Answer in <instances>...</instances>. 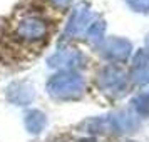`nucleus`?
Returning <instances> with one entry per match:
<instances>
[{"instance_id":"f257e3e1","label":"nucleus","mask_w":149,"mask_h":142,"mask_svg":"<svg viewBox=\"0 0 149 142\" xmlns=\"http://www.w3.org/2000/svg\"><path fill=\"white\" fill-rule=\"evenodd\" d=\"M86 89V82L81 74L74 70H65L52 75L47 80V92L54 99H77L81 97Z\"/></svg>"},{"instance_id":"f03ea898","label":"nucleus","mask_w":149,"mask_h":142,"mask_svg":"<svg viewBox=\"0 0 149 142\" xmlns=\"http://www.w3.org/2000/svg\"><path fill=\"white\" fill-rule=\"evenodd\" d=\"M14 32L17 39L24 42H37L44 39L49 32L47 22L37 15H25L15 22Z\"/></svg>"},{"instance_id":"7ed1b4c3","label":"nucleus","mask_w":149,"mask_h":142,"mask_svg":"<svg viewBox=\"0 0 149 142\" xmlns=\"http://www.w3.org/2000/svg\"><path fill=\"white\" fill-rule=\"evenodd\" d=\"M97 85L107 94H121L127 85V75L117 65H107L97 75Z\"/></svg>"},{"instance_id":"20e7f679","label":"nucleus","mask_w":149,"mask_h":142,"mask_svg":"<svg viewBox=\"0 0 149 142\" xmlns=\"http://www.w3.org/2000/svg\"><path fill=\"white\" fill-rule=\"evenodd\" d=\"M49 67L52 69H59L61 72H65V70H74V69L81 67L84 64V55L77 50V48H61L57 50L54 55L49 57Z\"/></svg>"},{"instance_id":"39448f33","label":"nucleus","mask_w":149,"mask_h":142,"mask_svg":"<svg viewBox=\"0 0 149 142\" xmlns=\"http://www.w3.org/2000/svg\"><path fill=\"white\" fill-rule=\"evenodd\" d=\"M92 22V12L87 3H79L72 10L69 17L67 27H65V37H79L82 35Z\"/></svg>"},{"instance_id":"423d86ee","label":"nucleus","mask_w":149,"mask_h":142,"mask_svg":"<svg viewBox=\"0 0 149 142\" xmlns=\"http://www.w3.org/2000/svg\"><path fill=\"white\" fill-rule=\"evenodd\" d=\"M132 50L131 42L121 37H111L107 40H104L101 44V54L102 57H106L107 60L112 62H124L129 59Z\"/></svg>"},{"instance_id":"0eeeda50","label":"nucleus","mask_w":149,"mask_h":142,"mask_svg":"<svg viewBox=\"0 0 149 142\" xmlns=\"http://www.w3.org/2000/svg\"><path fill=\"white\" fill-rule=\"evenodd\" d=\"M131 80L137 84V85H146L149 84V52L148 50H137L132 59V65H131Z\"/></svg>"},{"instance_id":"6e6552de","label":"nucleus","mask_w":149,"mask_h":142,"mask_svg":"<svg viewBox=\"0 0 149 142\" xmlns=\"http://www.w3.org/2000/svg\"><path fill=\"white\" fill-rule=\"evenodd\" d=\"M35 90L30 84L25 82H14L10 87L7 89V99L15 105H29L34 100Z\"/></svg>"},{"instance_id":"1a4fd4ad","label":"nucleus","mask_w":149,"mask_h":142,"mask_svg":"<svg viewBox=\"0 0 149 142\" xmlns=\"http://www.w3.org/2000/svg\"><path fill=\"white\" fill-rule=\"evenodd\" d=\"M109 119H111V127L116 132H134L139 127V119L131 110L116 112V114L109 115Z\"/></svg>"},{"instance_id":"9d476101","label":"nucleus","mask_w":149,"mask_h":142,"mask_svg":"<svg viewBox=\"0 0 149 142\" xmlns=\"http://www.w3.org/2000/svg\"><path fill=\"white\" fill-rule=\"evenodd\" d=\"M24 124H25V129H27L29 134L37 135L47 125V115L39 109H30L24 115Z\"/></svg>"},{"instance_id":"9b49d317","label":"nucleus","mask_w":149,"mask_h":142,"mask_svg":"<svg viewBox=\"0 0 149 142\" xmlns=\"http://www.w3.org/2000/svg\"><path fill=\"white\" fill-rule=\"evenodd\" d=\"M104 34H106V22L102 19H97V20L91 22V25L86 30V37L91 44L94 45H99L104 42Z\"/></svg>"},{"instance_id":"f8f14e48","label":"nucleus","mask_w":149,"mask_h":142,"mask_svg":"<svg viewBox=\"0 0 149 142\" xmlns=\"http://www.w3.org/2000/svg\"><path fill=\"white\" fill-rule=\"evenodd\" d=\"M132 105L137 110V114H149V95H137L132 99Z\"/></svg>"},{"instance_id":"ddd939ff","label":"nucleus","mask_w":149,"mask_h":142,"mask_svg":"<svg viewBox=\"0 0 149 142\" xmlns=\"http://www.w3.org/2000/svg\"><path fill=\"white\" fill-rule=\"evenodd\" d=\"M126 2L136 12H148L149 10V0H126Z\"/></svg>"},{"instance_id":"4468645a","label":"nucleus","mask_w":149,"mask_h":142,"mask_svg":"<svg viewBox=\"0 0 149 142\" xmlns=\"http://www.w3.org/2000/svg\"><path fill=\"white\" fill-rule=\"evenodd\" d=\"M50 2H54L55 5H59V7H67L72 0H50Z\"/></svg>"},{"instance_id":"2eb2a0df","label":"nucleus","mask_w":149,"mask_h":142,"mask_svg":"<svg viewBox=\"0 0 149 142\" xmlns=\"http://www.w3.org/2000/svg\"><path fill=\"white\" fill-rule=\"evenodd\" d=\"M79 142H95L94 139H82V141H79Z\"/></svg>"}]
</instances>
